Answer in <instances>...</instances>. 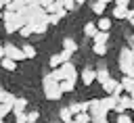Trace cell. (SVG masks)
<instances>
[{
	"label": "cell",
	"instance_id": "34",
	"mask_svg": "<svg viewBox=\"0 0 134 123\" xmlns=\"http://www.w3.org/2000/svg\"><path fill=\"white\" fill-rule=\"evenodd\" d=\"M75 6H77V2H71V0H65V4H63L65 10H73Z\"/></svg>",
	"mask_w": 134,
	"mask_h": 123
},
{
	"label": "cell",
	"instance_id": "42",
	"mask_svg": "<svg viewBox=\"0 0 134 123\" xmlns=\"http://www.w3.org/2000/svg\"><path fill=\"white\" fill-rule=\"evenodd\" d=\"M130 108H132V110H134V98H132V104H130Z\"/></svg>",
	"mask_w": 134,
	"mask_h": 123
},
{
	"label": "cell",
	"instance_id": "9",
	"mask_svg": "<svg viewBox=\"0 0 134 123\" xmlns=\"http://www.w3.org/2000/svg\"><path fill=\"white\" fill-rule=\"evenodd\" d=\"M109 79H111V75H109V69H105V67H103V69H96V81H98L100 85H105Z\"/></svg>",
	"mask_w": 134,
	"mask_h": 123
},
{
	"label": "cell",
	"instance_id": "30",
	"mask_svg": "<svg viewBox=\"0 0 134 123\" xmlns=\"http://www.w3.org/2000/svg\"><path fill=\"white\" fill-rule=\"evenodd\" d=\"M59 85H61V92H63V94L73 92V88H75V83H71V81H63V83H59Z\"/></svg>",
	"mask_w": 134,
	"mask_h": 123
},
{
	"label": "cell",
	"instance_id": "39",
	"mask_svg": "<svg viewBox=\"0 0 134 123\" xmlns=\"http://www.w3.org/2000/svg\"><path fill=\"white\" fill-rule=\"evenodd\" d=\"M4 6H6V2H2V0H0V13H4Z\"/></svg>",
	"mask_w": 134,
	"mask_h": 123
},
{
	"label": "cell",
	"instance_id": "35",
	"mask_svg": "<svg viewBox=\"0 0 134 123\" xmlns=\"http://www.w3.org/2000/svg\"><path fill=\"white\" fill-rule=\"evenodd\" d=\"M115 123H132V119H130V115H119Z\"/></svg>",
	"mask_w": 134,
	"mask_h": 123
},
{
	"label": "cell",
	"instance_id": "11",
	"mask_svg": "<svg viewBox=\"0 0 134 123\" xmlns=\"http://www.w3.org/2000/svg\"><path fill=\"white\" fill-rule=\"evenodd\" d=\"M119 83L124 85V90H126V94H128V96H130V94L134 92V79H132V77H128V75H124Z\"/></svg>",
	"mask_w": 134,
	"mask_h": 123
},
{
	"label": "cell",
	"instance_id": "6",
	"mask_svg": "<svg viewBox=\"0 0 134 123\" xmlns=\"http://www.w3.org/2000/svg\"><path fill=\"white\" fill-rule=\"evenodd\" d=\"M80 79H82L86 85H90L92 81H96V69H84V71L80 73Z\"/></svg>",
	"mask_w": 134,
	"mask_h": 123
},
{
	"label": "cell",
	"instance_id": "10",
	"mask_svg": "<svg viewBox=\"0 0 134 123\" xmlns=\"http://www.w3.org/2000/svg\"><path fill=\"white\" fill-rule=\"evenodd\" d=\"M63 50H67V52H75L77 50V42L73 40V38H63Z\"/></svg>",
	"mask_w": 134,
	"mask_h": 123
},
{
	"label": "cell",
	"instance_id": "14",
	"mask_svg": "<svg viewBox=\"0 0 134 123\" xmlns=\"http://www.w3.org/2000/svg\"><path fill=\"white\" fill-rule=\"evenodd\" d=\"M117 85H119V81L111 77V79H109V81H107V83L103 85V90L107 92V96H113V92H115V88H117Z\"/></svg>",
	"mask_w": 134,
	"mask_h": 123
},
{
	"label": "cell",
	"instance_id": "40",
	"mask_svg": "<svg viewBox=\"0 0 134 123\" xmlns=\"http://www.w3.org/2000/svg\"><path fill=\"white\" fill-rule=\"evenodd\" d=\"M4 58V46H0V60Z\"/></svg>",
	"mask_w": 134,
	"mask_h": 123
},
{
	"label": "cell",
	"instance_id": "25",
	"mask_svg": "<svg viewBox=\"0 0 134 123\" xmlns=\"http://www.w3.org/2000/svg\"><path fill=\"white\" fill-rule=\"evenodd\" d=\"M21 50H23V54H25V58H36V48H34V46H29V44H25V46H23Z\"/></svg>",
	"mask_w": 134,
	"mask_h": 123
},
{
	"label": "cell",
	"instance_id": "27",
	"mask_svg": "<svg viewBox=\"0 0 134 123\" xmlns=\"http://www.w3.org/2000/svg\"><path fill=\"white\" fill-rule=\"evenodd\" d=\"M69 110H71V115L75 117V115H82V113H84V106H82V102H73V104H69Z\"/></svg>",
	"mask_w": 134,
	"mask_h": 123
},
{
	"label": "cell",
	"instance_id": "16",
	"mask_svg": "<svg viewBox=\"0 0 134 123\" xmlns=\"http://www.w3.org/2000/svg\"><path fill=\"white\" fill-rule=\"evenodd\" d=\"M25 106H27V100H25V98H17V100H15L13 115H19V113H23V110H25Z\"/></svg>",
	"mask_w": 134,
	"mask_h": 123
},
{
	"label": "cell",
	"instance_id": "46",
	"mask_svg": "<svg viewBox=\"0 0 134 123\" xmlns=\"http://www.w3.org/2000/svg\"><path fill=\"white\" fill-rule=\"evenodd\" d=\"M130 96H132V98H134V92H132V94H130Z\"/></svg>",
	"mask_w": 134,
	"mask_h": 123
},
{
	"label": "cell",
	"instance_id": "37",
	"mask_svg": "<svg viewBox=\"0 0 134 123\" xmlns=\"http://www.w3.org/2000/svg\"><path fill=\"white\" fill-rule=\"evenodd\" d=\"M115 6H124V8H130V0H117Z\"/></svg>",
	"mask_w": 134,
	"mask_h": 123
},
{
	"label": "cell",
	"instance_id": "7",
	"mask_svg": "<svg viewBox=\"0 0 134 123\" xmlns=\"http://www.w3.org/2000/svg\"><path fill=\"white\" fill-rule=\"evenodd\" d=\"M100 102H103V106H105V110L109 113V110H113L117 104H119V100L115 98V96H103L100 98Z\"/></svg>",
	"mask_w": 134,
	"mask_h": 123
},
{
	"label": "cell",
	"instance_id": "13",
	"mask_svg": "<svg viewBox=\"0 0 134 123\" xmlns=\"http://www.w3.org/2000/svg\"><path fill=\"white\" fill-rule=\"evenodd\" d=\"M96 33H98L96 23H86V25H84V35H86V38H94Z\"/></svg>",
	"mask_w": 134,
	"mask_h": 123
},
{
	"label": "cell",
	"instance_id": "45",
	"mask_svg": "<svg viewBox=\"0 0 134 123\" xmlns=\"http://www.w3.org/2000/svg\"><path fill=\"white\" fill-rule=\"evenodd\" d=\"M100 123H109V121H100Z\"/></svg>",
	"mask_w": 134,
	"mask_h": 123
},
{
	"label": "cell",
	"instance_id": "32",
	"mask_svg": "<svg viewBox=\"0 0 134 123\" xmlns=\"http://www.w3.org/2000/svg\"><path fill=\"white\" fill-rule=\"evenodd\" d=\"M4 29H6V33H15V31H19L17 23H4Z\"/></svg>",
	"mask_w": 134,
	"mask_h": 123
},
{
	"label": "cell",
	"instance_id": "24",
	"mask_svg": "<svg viewBox=\"0 0 134 123\" xmlns=\"http://www.w3.org/2000/svg\"><path fill=\"white\" fill-rule=\"evenodd\" d=\"M92 52L98 54V56H105L107 54V44H92Z\"/></svg>",
	"mask_w": 134,
	"mask_h": 123
},
{
	"label": "cell",
	"instance_id": "2",
	"mask_svg": "<svg viewBox=\"0 0 134 123\" xmlns=\"http://www.w3.org/2000/svg\"><path fill=\"white\" fill-rule=\"evenodd\" d=\"M117 65H119V71L126 75V73L134 67V48H121V50H119Z\"/></svg>",
	"mask_w": 134,
	"mask_h": 123
},
{
	"label": "cell",
	"instance_id": "26",
	"mask_svg": "<svg viewBox=\"0 0 134 123\" xmlns=\"http://www.w3.org/2000/svg\"><path fill=\"white\" fill-rule=\"evenodd\" d=\"M0 65H2V69H6V71H15V67H17V63L10 60V58H2Z\"/></svg>",
	"mask_w": 134,
	"mask_h": 123
},
{
	"label": "cell",
	"instance_id": "5",
	"mask_svg": "<svg viewBox=\"0 0 134 123\" xmlns=\"http://www.w3.org/2000/svg\"><path fill=\"white\" fill-rule=\"evenodd\" d=\"M4 58H10V60H23L25 58V54H23V50L19 48V46H15V44H6L4 46Z\"/></svg>",
	"mask_w": 134,
	"mask_h": 123
},
{
	"label": "cell",
	"instance_id": "18",
	"mask_svg": "<svg viewBox=\"0 0 134 123\" xmlns=\"http://www.w3.org/2000/svg\"><path fill=\"white\" fill-rule=\"evenodd\" d=\"M96 27H98V31H109V29H111V19L100 17V19L96 21Z\"/></svg>",
	"mask_w": 134,
	"mask_h": 123
},
{
	"label": "cell",
	"instance_id": "48",
	"mask_svg": "<svg viewBox=\"0 0 134 123\" xmlns=\"http://www.w3.org/2000/svg\"><path fill=\"white\" fill-rule=\"evenodd\" d=\"M27 123H29V121H27Z\"/></svg>",
	"mask_w": 134,
	"mask_h": 123
},
{
	"label": "cell",
	"instance_id": "3",
	"mask_svg": "<svg viewBox=\"0 0 134 123\" xmlns=\"http://www.w3.org/2000/svg\"><path fill=\"white\" fill-rule=\"evenodd\" d=\"M90 117H92V123H100V121H107V110L100 102V98H92L90 100Z\"/></svg>",
	"mask_w": 134,
	"mask_h": 123
},
{
	"label": "cell",
	"instance_id": "31",
	"mask_svg": "<svg viewBox=\"0 0 134 123\" xmlns=\"http://www.w3.org/2000/svg\"><path fill=\"white\" fill-rule=\"evenodd\" d=\"M38 119H40V113H38V110H29V113H27V121H29V123H36Z\"/></svg>",
	"mask_w": 134,
	"mask_h": 123
},
{
	"label": "cell",
	"instance_id": "22",
	"mask_svg": "<svg viewBox=\"0 0 134 123\" xmlns=\"http://www.w3.org/2000/svg\"><path fill=\"white\" fill-rule=\"evenodd\" d=\"M48 65H50V69H52V71H54V69H59V67L63 65L61 54H52V56H50V60H48Z\"/></svg>",
	"mask_w": 134,
	"mask_h": 123
},
{
	"label": "cell",
	"instance_id": "38",
	"mask_svg": "<svg viewBox=\"0 0 134 123\" xmlns=\"http://www.w3.org/2000/svg\"><path fill=\"white\" fill-rule=\"evenodd\" d=\"M128 23L134 25V8H130V13H128Z\"/></svg>",
	"mask_w": 134,
	"mask_h": 123
},
{
	"label": "cell",
	"instance_id": "44",
	"mask_svg": "<svg viewBox=\"0 0 134 123\" xmlns=\"http://www.w3.org/2000/svg\"><path fill=\"white\" fill-rule=\"evenodd\" d=\"M0 123H6V121H4V119H0Z\"/></svg>",
	"mask_w": 134,
	"mask_h": 123
},
{
	"label": "cell",
	"instance_id": "33",
	"mask_svg": "<svg viewBox=\"0 0 134 123\" xmlns=\"http://www.w3.org/2000/svg\"><path fill=\"white\" fill-rule=\"evenodd\" d=\"M15 121H17V123H27V113H19V115H15Z\"/></svg>",
	"mask_w": 134,
	"mask_h": 123
},
{
	"label": "cell",
	"instance_id": "20",
	"mask_svg": "<svg viewBox=\"0 0 134 123\" xmlns=\"http://www.w3.org/2000/svg\"><path fill=\"white\" fill-rule=\"evenodd\" d=\"M65 13H67V10H61V13H57V15H48V25H59L61 19L65 17Z\"/></svg>",
	"mask_w": 134,
	"mask_h": 123
},
{
	"label": "cell",
	"instance_id": "23",
	"mask_svg": "<svg viewBox=\"0 0 134 123\" xmlns=\"http://www.w3.org/2000/svg\"><path fill=\"white\" fill-rule=\"evenodd\" d=\"M17 100V96H13L10 92H6V90H0V104L2 102H15Z\"/></svg>",
	"mask_w": 134,
	"mask_h": 123
},
{
	"label": "cell",
	"instance_id": "28",
	"mask_svg": "<svg viewBox=\"0 0 134 123\" xmlns=\"http://www.w3.org/2000/svg\"><path fill=\"white\" fill-rule=\"evenodd\" d=\"M73 121H75V123H90L92 117H90V113H82V115H75Z\"/></svg>",
	"mask_w": 134,
	"mask_h": 123
},
{
	"label": "cell",
	"instance_id": "29",
	"mask_svg": "<svg viewBox=\"0 0 134 123\" xmlns=\"http://www.w3.org/2000/svg\"><path fill=\"white\" fill-rule=\"evenodd\" d=\"M19 35H21V38H29V35H34V27H31V23L25 25L23 29H19Z\"/></svg>",
	"mask_w": 134,
	"mask_h": 123
},
{
	"label": "cell",
	"instance_id": "43",
	"mask_svg": "<svg viewBox=\"0 0 134 123\" xmlns=\"http://www.w3.org/2000/svg\"><path fill=\"white\" fill-rule=\"evenodd\" d=\"M2 19H4V13H0V21H2Z\"/></svg>",
	"mask_w": 134,
	"mask_h": 123
},
{
	"label": "cell",
	"instance_id": "49",
	"mask_svg": "<svg viewBox=\"0 0 134 123\" xmlns=\"http://www.w3.org/2000/svg\"><path fill=\"white\" fill-rule=\"evenodd\" d=\"M0 46H2V44H0Z\"/></svg>",
	"mask_w": 134,
	"mask_h": 123
},
{
	"label": "cell",
	"instance_id": "1",
	"mask_svg": "<svg viewBox=\"0 0 134 123\" xmlns=\"http://www.w3.org/2000/svg\"><path fill=\"white\" fill-rule=\"evenodd\" d=\"M42 88H44V96L48 98V100H61V96H63V92H61V85H59V81L52 77V73H46L44 75V79H42Z\"/></svg>",
	"mask_w": 134,
	"mask_h": 123
},
{
	"label": "cell",
	"instance_id": "4",
	"mask_svg": "<svg viewBox=\"0 0 134 123\" xmlns=\"http://www.w3.org/2000/svg\"><path fill=\"white\" fill-rule=\"evenodd\" d=\"M73 71H75V67H73L71 60H69V63H63L59 69H54V71H50V73H52V77H54L59 83H63V81H67V77H69Z\"/></svg>",
	"mask_w": 134,
	"mask_h": 123
},
{
	"label": "cell",
	"instance_id": "17",
	"mask_svg": "<svg viewBox=\"0 0 134 123\" xmlns=\"http://www.w3.org/2000/svg\"><path fill=\"white\" fill-rule=\"evenodd\" d=\"M13 108H15V102H2L0 104V119H4L8 113H13Z\"/></svg>",
	"mask_w": 134,
	"mask_h": 123
},
{
	"label": "cell",
	"instance_id": "47",
	"mask_svg": "<svg viewBox=\"0 0 134 123\" xmlns=\"http://www.w3.org/2000/svg\"><path fill=\"white\" fill-rule=\"evenodd\" d=\"M71 123H75V121H71Z\"/></svg>",
	"mask_w": 134,
	"mask_h": 123
},
{
	"label": "cell",
	"instance_id": "36",
	"mask_svg": "<svg viewBox=\"0 0 134 123\" xmlns=\"http://www.w3.org/2000/svg\"><path fill=\"white\" fill-rule=\"evenodd\" d=\"M59 54H61V58H63V63H69V58H71V52H67V50H61Z\"/></svg>",
	"mask_w": 134,
	"mask_h": 123
},
{
	"label": "cell",
	"instance_id": "19",
	"mask_svg": "<svg viewBox=\"0 0 134 123\" xmlns=\"http://www.w3.org/2000/svg\"><path fill=\"white\" fill-rule=\"evenodd\" d=\"M31 27H34V35H44L48 29V23H31Z\"/></svg>",
	"mask_w": 134,
	"mask_h": 123
},
{
	"label": "cell",
	"instance_id": "12",
	"mask_svg": "<svg viewBox=\"0 0 134 123\" xmlns=\"http://www.w3.org/2000/svg\"><path fill=\"white\" fill-rule=\"evenodd\" d=\"M59 117H61V123H71V121H73V115H71L69 106H63V108L59 110Z\"/></svg>",
	"mask_w": 134,
	"mask_h": 123
},
{
	"label": "cell",
	"instance_id": "21",
	"mask_svg": "<svg viewBox=\"0 0 134 123\" xmlns=\"http://www.w3.org/2000/svg\"><path fill=\"white\" fill-rule=\"evenodd\" d=\"M107 40H109V31H98V33L92 38L94 44H107Z\"/></svg>",
	"mask_w": 134,
	"mask_h": 123
},
{
	"label": "cell",
	"instance_id": "8",
	"mask_svg": "<svg viewBox=\"0 0 134 123\" xmlns=\"http://www.w3.org/2000/svg\"><path fill=\"white\" fill-rule=\"evenodd\" d=\"M90 8H92V13H94V15L103 17V13L107 10V2H105V0H96V2H92V4H90Z\"/></svg>",
	"mask_w": 134,
	"mask_h": 123
},
{
	"label": "cell",
	"instance_id": "15",
	"mask_svg": "<svg viewBox=\"0 0 134 123\" xmlns=\"http://www.w3.org/2000/svg\"><path fill=\"white\" fill-rule=\"evenodd\" d=\"M128 13H130V8L115 6V8H113V19H128Z\"/></svg>",
	"mask_w": 134,
	"mask_h": 123
},
{
	"label": "cell",
	"instance_id": "41",
	"mask_svg": "<svg viewBox=\"0 0 134 123\" xmlns=\"http://www.w3.org/2000/svg\"><path fill=\"white\" fill-rule=\"evenodd\" d=\"M130 44H132V46H134V35H130Z\"/></svg>",
	"mask_w": 134,
	"mask_h": 123
}]
</instances>
